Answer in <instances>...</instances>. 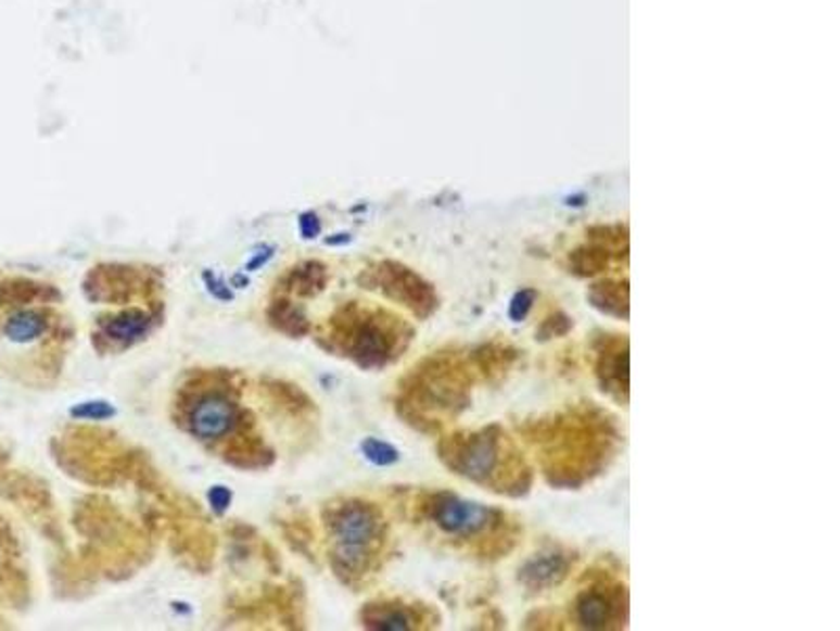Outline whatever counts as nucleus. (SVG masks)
Wrapping results in <instances>:
<instances>
[{"label": "nucleus", "instance_id": "1", "mask_svg": "<svg viewBox=\"0 0 840 631\" xmlns=\"http://www.w3.org/2000/svg\"><path fill=\"white\" fill-rule=\"evenodd\" d=\"M518 361L502 341L435 352L402 381L397 411L420 432H442L471 406L475 386L498 383Z\"/></svg>", "mask_w": 840, "mask_h": 631}, {"label": "nucleus", "instance_id": "2", "mask_svg": "<svg viewBox=\"0 0 840 631\" xmlns=\"http://www.w3.org/2000/svg\"><path fill=\"white\" fill-rule=\"evenodd\" d=\"M518 433L552 489L578 491L612 466L622 446L615 417L595 402L523 419Z\"/></svg>", "mask_w": 840, "mask_h": 631}, {"label": "nucleus", "instance_id": "3", "mask_svg": "<svg viewBox=\"0 0 840 631\" xmlns=\"http://www.w3.org/2000/svg\"><path fill=\"white\" fill-rule=\"evenodd\" d=\"M437 457L456 476L500 497H525L534 487V467L500 424L444 436Z\"/></svg>", "mask_w": 840, "mask_h": 631}, {"label": "nucleus", "instance_id": "4", "mask_svg": "<svg viewBox=\"0 0 840 631\" xmlns=\"http://www.w3.org/2000/svg\"><path fill=\"white\" fill-rule=\"evenodd\" d=\"M415 512L435 534L480 560H500L518 547L521 525L509 512L453 491H424L415 499Z\"/></svg>", "mask_w": 840, "mask_h": 631}, {"label": "nucleus", "instance_id": "5", "mask_svg": "<svg viewBox=\"0 0 840 631\" xmlns=\"http://www.w3.org/2000/svg\"><path fill=\"white\" fill-rule=\"evenodd\" d=\"M415 329L383 307L352 303L332 318V343L364 370H381L404 356Z\"/></svg>", "mask_w": 840, "mask_h": 631}, {"label": "nucleus", "instance_id": "6", "mask_svg": "<svg viewBox=\"0 0 840 631\" xmlns=\"http://www.w3.org/2000/svg\"><path fill=\"white\" fill-rule=\"evenodd\" d=\"M334 539L330 563L349 585L374 575L387 545V522L374 503L352 499L334 505L328 520Z\"/></svg>", "mask_w": 840, "mask_h": 631}, {"label": "nucleus", "instance_id": "7", "mask_svg": "<svg viewBox=\"0 0 840 631\" xmlns=\"http://www.w3.org/2000/svg\"><path fill=\"white\" fill-rule=\"evenodd\" d=\"M628 590L610 575H593L572 604L576 628L590 631L626 630L628 628Z\"/></svg>", "mask_w": 840, "mask_h": 631}, {"label": "nucleus", "instance_id": "8", "mask_svg": "<svg viewBox=\"0 0 840 631\" xmlns=\"http://www.w3.org/2000/svg\"><path fill=\"white\" fill-rule=\"evenodd\" d=\"M359 285H364L366 289L379 291L387 300L404 305L419 320L431 318L440 307V295L435 287L429 280H424L419 272L399 262L387 260L374 267H368L359 276Z\"/></svg>", "mask_w": 840, "mask_h": 631}, {"label": "nucleus", "instance_id": "9", "mask_svg": "<svg viewBox=\"0 0 840 631\" xmlns=\"http://www.w3.org/2000/svg\"><path fill=\"white\" fill-rule=\"evenodd\" d=\"M628 262V228L622 224L595 226L586 240L568 255V267L578 278H593Z\"/></svg>", "mask_w": 840, "mask_h": 631}, {"label": "nucleus", "instance_id": "10", "mask_svg": "<svg viewBox=\"0 0 840 631\" xmlns=\"http://www.w3.org/2000/svg\"><path fill=\"white\" fill-rule=\"evenodd\" d=\"M595 377L603 394L626 406L631 396V350L626 335H601L595 341Z\"/></svg>", "mask_w": 840, "mask_h": 631}, {"label": "nucleus", "instance_id": "11", "mask_svg": "<svg viewBox=\"0 0 840 631\" xmlns=\"http://www.w3.org/2000/svg\"><path fill=\"white\" fill-rule=\"evenodd\" d=\"M359 619L366 630H431L440 626V615L431 606L404 600L370 602L364 606Z\"/></svg>", "mask_w": 840, "mask_h": 631}, {"label": "nucleus", "instance_id": "12", "mask_svg": "<svg viewBox=\"0 0 840 631\" xmlns=\"http://www.w3.org/2000/svg\"><path fill=\"white\" fill-rule=\"evenodd\" d=\"M240 408L226 392H204L188 408V430L202 442H217L236 430Z\"/></svg>", "mask_w": 840, "mask_h": 631}, {"label": "nucleus", "instance_id": "13", "mask_svg": "<svg viewBox=\"0 0 840 631\" xmlns=\"http://www.w3.org/2000/svg\"><path fill=\"white\" fill-rule=\"evenodd\" d=\"M576 563L578 554L574 550L563 545H549L519 566V585L530 594H545L561 585L570 577Z\"/></svg>", "mask_w": 840, "mask_h": 631}, {"label": "nucleus", "instance_id": "14", "mask_svg": "<svg viewBox=\"0 0 840 631\" xmlns=\"http://www.w3.org/2000/svg\"><path fill=\"white\" fill-rule=\"evenodd\" d=\"M98 325L99 339L125 350L145 339V335L154 327V316L141 307H129L120 314L99 318Z\"/></svg>", "mask_w": 840, "mask_h": 631}, {"label": "nucleus", "instance_id": "15", "mask_svg": "<svg viewBox=\"0 0 840 631\" xmlns=\"http://www.w3.org/2000/svg\"><path fill=\"white\" fill-rule=\"evenodd\" d=\"M628 293H631L628 278H603L588 287L586 300L603 316H610L615 320H628L631 316Z\"/></svg>", "mask_w": 840, "mask_h": 631}, {"label": "nucleus", "instance_id": "16", "mask_svg": "<svg viewBox=\"0 0 840 631\" xmlns=\"http://www.w3.org/2000/svg\"><path fill=\"white\" fill-rule=\"evenodd\" d=\"M49 329V316L38 307H20L2 320V335L13 343H33Z\"/></svg>", "mask_w": 840, "mask_h": 631}, {"label": "nucleus", "instance_id": "17", "mask_svg": "<svg viewBox=\"0 0 840 631\" xmlns=\"http://www.w3.org/2000/svg\"><path fill=\"white\" fill-rule=\"evenodd\" d=\"M326 282H328V272L320 262H307L303 266L294 267L287 278L289 291L301 298H314L322 293Z\"/></svg>", "mask_w": 840, "mask_h": 631}, {"label": "nucleus", "instance_id": "18", "mask_svg": "<svg viewBox=\"0 0 840 631\" xmlns=\"http://www.w3.org/2000/svg\"><path fill=\"white\" fill-rule=\"evenodd\" d=\"M269 323L278 331L287 332L291 337H301V335L309 332L307 316L303 314L301 307H296L291 301H276L269 307Z\"/></svg>", "mask_w": 840, "mask_h": 631}, {"label": "nucleus", "instance_id": "19", "mask_svg": "<svg viewBox=\"0 0 840 631\" xmlns=\"http://www.w3.org/2000/svg\"><path fill=\"white\" fill-rule=\"evenodd\" d=\"M361 453L372 466L389 467L399 462V451L379 438H366L361 442Z\"/></svg>", "mask_w": 840, "mask_h": 631}, {"label": "nucleus", "instance_id": "20", "mask_svg": "<svg viewBox=\"0 0 840 631\" xmlns=\"http://www.w3.org/2000/svg\"><path fill=\"white\" fill-rule=\"evenodd\" d=\"M69 415L74 419H87V421H105L116 415V408L105 400H87L69 408Z\"/></svg>", "mask_w": 840, "mask_h": 631}, {"label": "nucleus", "instance_id": "21", "mask_svg": "<svg viewBox=\"0 0 840 631\" xmlns=\"http://www.w3.org/2000/svg\"><path fill=\"white\" fill-rule=\"evenodd\" d=\"M572 329H574V320H572L568 314H563L561 310H555L552 314H549V316L543 320V325L538 327L536 339L549 341V339H555V337L568 335Z\"/></svg>", "mask_w": 840, "mask_h": 631}, {"label": "nucleus", "instance_id": "22", "mask_svg": "<svg viewBox=\"0 0 840 631\" xmlns=\"http://www.w3.org/2000/svg\"><path fill=\"white\" fill-rule=\"evenodd\" d=\"M13 563H15L13 539L9 537L7 527L0 522V592L4 590V583H7V581H11V575H13Z\"/></svg>", "mask_w": 840, "mask_h": 631}, {"label": "nucleus", "instance_id": "23", "mask_svg": "<svg viewBox=\"0 0 840 631\" xmlns=\"http://www.w3.org/2000/svg\"><path fill=\"white\" fill-rule=\"evenodd\" d=\"M536 300H538V293H536L534 289H521V291H518V293L513 295V300H511V305H509V316H511V320H513V323L525 320L527 314L532 312V307H534Z\"/></svg>", "mask_w": 840, "mask_h": 631}, {"label": "nucleus", "instance_id": "24", "mask_svg": "<svg viewBox=\"0 0 840 631\" xmlns=\"http://www.w3.org/2000/svg\"><path fill=\"white\" fill-rule=\"evenodd\" d=\"M202 280H204V285H206V291H208V293H211L215 300H233V293H231V289L227 287L226 280H224L221 276H217L215 272H211V269H204V272H202Z\"/></svg>", "mask_w": 840, "mask_h": 631}, {"label": "nucleus", "instance_id": "25", "mask_svg": "<svg viewBox=\"0 0 840 631\" xmlns=\"http://www.w3.org/2000/svg\"><path fill=\"white\" fill-rule=\"evenodd\" d=\"M298 230L305 240H314L322 232V224L316 213H303L298 219Z\"/></svg>", "mask_w": 840, "mask_h": 631}, {"label": "nucleus", "instance_id": "26", "mask_svg": "<svg viewBox=\"0 0 840 631\" xmlns=\"http://www.w3.org/2000/svg\"><path fill=\"white\" fill-rule=\"evenodd\" d=\"M208 503L215 514H224L227 507L231 505V491L226 487H213L208 491Z\"/></svg>", "mask_w": 840, "mask_h": 631}, {"label": "nucleus", "instance_id": "27", "mask_svg": "<svg viewBox=\"0 0 840 631\" xmlns=\"http://www.w3.org/2000/svg\"><path fill=\"white\" fill-rule=\"evenodd\" d=\"M273 251H276L273 247H265L263 251H259V253H257V255H255V257H253V260L246 264V272H257L259 267L265 266V264H267V262L273 257Z\"/></svg>", "mask_w": 840, "mask_h": 631}, {"label": "nucleus", "instance_id": "28", "mask_svg": "<svg viewBox=\"0 0 840 631\" xmlns=\"http://www.w3.org/2000/svg\"><path fill=\"white\" fill-rule=\"evenodd\" d=\"M229 287H233V289H246V287H249V276H246V272H244V274H233L231 280H229Z\"/></svg>", "mask_w": 840, "mask_h": 631}]
</instances>
